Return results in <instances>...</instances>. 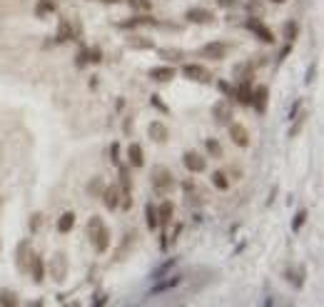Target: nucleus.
Masks as SVG:
<instances>
[{
    "mask_svg": "<svg viewBox=\"0 0 324 307\" xmlns=\"http://www.w3.org/2000/svg\"><path fill=\"white\" fill-rule=\"evenodd\" d=\"M75 38V30H73V23H70V20L68 18H60V23H57V33H55V42H60V45H62V42H70Z\"/></svg>",
    "mask_w": 324,
    "mask_h": 307,
    "instance_id": "obj_21",
    "label": "nucleus"
},
{
    "mask_svg": "<svg viewBox=\"0 0 324 307\" xmlns=\"http://www.w3.org/2000/svg\"><path fill=\"white\" fill-rule=\"evenodd\" d=\"M185 58H187V53L180 48H162L160 50V60H167V62H180Z\"/></svg>",
    "mask_w": 324,
    "mask_h": 307,
    "instance_id": "obj_27",
    "label": "nucleus"
},
{
    "mask_svg": "<svg viewBox=\"0 0 324 307\" xmlns=\"http://www.w3.org/2000/svg\"><path fill=\"white\" fill-rule=\"evenodd\" d=\"M185 20L192 25H214L217 23V15H214L210 8H202V5H194V8H187L185 10Z\"/></svg>",
    "mask_w": 324,
    "mask_h": 307,
    "instance_id": "obj_5",
    "label": "nucleus"
},
{
    "mask_svg": "<svg viewBox=\"0 0 324 307\" xmlns=\"http://www.w3.org/2000/svg\"><path fill=\"white\" fill-rule=\"evenodd\" d=\"M30 257H33V245H30V240H20V245H18V250H15V265H18L20 272H28Z\"/></svg>",
    "mask_w": 324,
    "mask_h": 307,
    "instance_id": "obj_14",
    "label": "nucleus"
},
{
    "mask_svg": "<svg viewBox=\"0 0 324 307\" xmlns=\"http://www.w3.org/2000/svg\"><path fill=\"white\" fill-rule=\"evenodd\" d=\"M107 300H110V295H107V292H97L95 295V302H90V307H105Z\"/></svg>",
    "mask_w": 324,
    "mask_h": 307,
    "instance_id": "obj_42",
    "label": "nucleus"
},
{
    "mask_svg": "<svg viewBox=\"0 0 324 307\" xmlns=\"http://www.w3.org/2000/svg\"><path fill=\"white\" fill-rule=\"evenodd\" d=\"M307 210H299L297 215H294V223H292V230L297 232V230H302V227H305V223H307Z\"/></svg>",
    "mask_w": 324,
    "mask_h": 307,
    "instance_id": "obj_36",
    "label": "nucleus"
},
{
    "mask_svg": "<svg viewBox=\"0 0 324 307\" xmlns=\"http://www.w3.org/2000/svg\"><path fill=\"white\" fill-rule=\"evenodd\" d=\"M227 55H229V45L222 40H210L200 48V58L205 60H225Z\"/></svg>",
    "mask_w": 324,
    "mask_h": 307,
    "instance_id": "obj_6",
    "label": "nucleus"
},
{
    "mask_svg": "<svg viewBox=\"0 0 324 307\" xmlns=\"http://www.w3.org/2000/svg\"><path fill=\"white\" fill-rule=\"evenodd\" d=\"M85 62H88V65H97V62H102V48H100V45L85 48Z\"/></svg>",
    "mask_w": 324,
    "mask_h": 307,
    "instance_id": "obj_31",
    "label": "nucleus"
},
{
    "mask_svg": "<svg viewBox=\"0 0 324 307\" xmlns=\"http://www.w3.org/2000/svg\"><path fill=\"white\" fill-rule=\"evenodd\" d=\"M212 118L217 125H229L234 120V113H232V102L229 100H217L212 105Z\"/></svg>",
    "mask_w": 324,
    "mask_h": 307,
    "instance_id": "obj_9",
    "label": "nucleus"
},
{
    "mask_svg": "<svg viewBox=\"0 0 324 307\" xmlns=\"http://www.w3.org/2000/svg\"><path fill=\"white\" fill-rule=\"evenodd\" d=\"M175 262H177V260L172 257V260H167V262H165V265H160V267H157V270L152 272V280H160V277H162V275H165L167 270H172V267H175Z\"/></svg>",
    "mask_w": 324,
    "mask_h": 307,
    "instance_id": "obj_37",
    "label": "nucleus"
},
{
    "mask_svg": "<svg viewBox=\"0 0 324 307\" xmlns=\"http://www.w3.org/2000/svg\"><path fill=\"white\" fill-rule=\"evenodd\" d=\"M175 75H177L175 65H155V68L147 70V78L155 80V82H172Z\"/></svg>",
    "mask_w": 324,
    "mask_h": 307,
    "instance_id": "obj_15",
    "label": "nucleus"
},
{
    "mask_svg": "<svg viewBox=\"0 0 324 307\" xmlns=\"http://www.w3.org/2000/svg\"><path fill=\"white\" fill-rule=\"evenodd\" d=\"M55 13H57V3H55V0H38V3H35V18H40V20H45V18H50Z\"/></svg>",
    "mask_w": 324,
    "mask_h": 307,
    "instance_id": "obj_22",
    "label": "nucleus"
},
{
    "mask_svg": "<svg viewBox=\"0 0 324 307\" xmlns=\"http://www.w3.org/2000/svg\"><path fill=\"white\" fill-rule=\"evenodd\" d=\"M269 3H274V5H282V3H287V0H269Z\"/></svg>",
    "mask_w": 324,
    "mask_h": 307,
    "instance_id": "obj_50",
    "label": "nucleus"
},
{
    "mask_svg": "<svg viewBox=\"0 0 324 307\" xmlns=\"http://www.w3.org/2000/svg\"><path fill=\"white\" fill-rule=\"evenodd\" d=\"M150 105H155L157 110H160V113H165V115L170 113V107H167V105L162 102V98H160V95H152V98H150Z\"/></svg>",
    "mask_w": 324,
    "mask_h": 307,
    "instance_id": "obj_40",
    "label": "nucleus"
},
{
    "mask_svg": "<svg viewBox=\"0 0 324 307\" xmlns=\"http://www.w3.org/2000/svg\"><path fill=\"white\" fill-rule=\"evenodd\" d=\"M240 105L249 107V100H252V75H242L240 78V85L234 87V95H232Z\"/></svg>",
    "mask_w": 324,
    "mask_h": 307,
    "instance_id": "obj_13",
    "label": "nucleus"
},
{
    "mask_svg": "<svg viewBox=\"0 0 324 307\" xmlns=\"http://www.w3.org/2000/svg\"><path fill=\"white\" fill-rule=\"evenodd\" d=\"M88 235H90V243H93V250H95L97 255H105L107 250H110V245H113V235H110V227H107L105 223H102L100 227L90 230Z\"/></svg>",
    "mask_w": 324,
    "mask_h": 307,
    "instance_id": "obj_3",
    "label": "nucleus"
},
{
    "mask_svg": "<svg viewBox=\"0 0 324 307\" xmlns=\"http://www.w3.org/2000/svg\"><path fill=\"white\" fill-rule=\"evenodd\" d=\"M127 45L133 48V50H152L155 42L150 40V38H142V35H133V38L127 40Z\"/></svg>",
    "mask_w": 324,
    "mask_h": 307,
    "instance_id": "obj_29",
    "label": "nucleus"
},
{
    "mask_svg": "<svg viewBox=\"0 0 324 307\" xmlns=\"http://www.w3.org/2000/svg\"><path fill=\"white\" fill-rule=\"evenodd\" d=\"M97 3H105V5H117V3H122V0H97Z\"/></svg>",
    "mask_w": 324,
    "mask_h": 307,
    "instance_id": "obj_49",
    "label": "nucleus"
},
{
    "mask_svg": "<svg viewBox=\"0 0 324 307\" xmlns=\"http://www.w3.org/2000/svg\"><path fill=\"white\" fill-rule=\"evenodd\" d=\"M150 185H152V190L157 195H167L172 187H175V175H172V170H167L165 165H155L152 172H150Z\"/></svg>",
    "mask_w": 324,
    "mask_h": 307,
    "instance_id": "obj_1",
    "label": "nucleus"
},
{
    "mask_svg": "<svg viewBox=\"0 0 324 307\" xmlns=\"http://www.w3.org/2000/svg\"><path fill=\"white\" fill-rule=\"evenodd\" d=\"M0 252H3V237H0Z\"/></svg>",
    "mask_w": 324,
    "mask_h": 307,
    "instance_id": "obj_52",
    "label": "nucleus"
},
{
    "mask_svg": "<svg viewBox=\"0 0 324 307\" xmlns=\"http://www.w3.org/2000/svg\"><path fill=\"white\" fill-rule=\"evenodd\" d=\"M75 212L73 210H68V212H62L60 215V220H57V232L60 235H68V232H73V227H75Z\"/></svg>",
    "mask_w": 324,
    "mask_h": 307,
    "instance_id": "obj_24",
    "label": "nucleus"
},
{
    "mask_svg": "<svg viewBox=\"0 0 324 307\" xmlns=\"http://www.w3.org/2000/svg\"><path fill=\"white\" fill-rule=\"evenodd\" d=\"M180 282H182V275H167V277H160V282H155L152 287H150V297L152 295H162V292H167V290H175V287H180Z\"/></svg>",
    "mask_w": 324,
    "mask_h": 307,
    "instance_id": "obj_16",
    "label": "nucleus"
},
{
    "mask_svg": "<svg viewBox=\"0 0 324 307\" xmlns=\"http://www.w3.org/2000/svg\"><path fill=\"white\" fill-rule=\"evenodd\" d=\"M130 120H133V118H125V123H122V130L127 135H130V130H133V123H130Z\"/></svg>",
    "mask_w": 324,
    "mask_h": 307,
    "instance_id": "obj_47",
    "label": "nucleus"
},
{
    "mask_svg": "<svg viewBox=\"0 0 324 307\" xmlns=\"http://www.w3.org/2000/svg\"><path fill=\"white\" fill-rule=\"evenodd\" d=\"M127 5L135 13H150L152 10V0H127Z\"/></svg>",
    "mask_w": 324,
    "mask_h": 307,
    "instance_id": "obj_34",
    "label": "nucleus"
},
{
    "mask_svg": "<svg viewBox=\"0 0 324 307\" xmlns=\"http://www.w3.org/2000/svg\"><path fill=\"white\" fill-rule=\"evenodd\" d=\"M40 225H42V212H33V215H30V223H28L30 232H38Z\"/></svg>",
    "mask_w": 324,
    "mask_h": 307,
    "instance_id": "obj_38",
    "label": "nucleus"
},
{
    "mask_svg": "<svg viewBox=\"0 0 324 307\" xmlns=\"http://www.w3.org/2000/svg\"><path fill=\"white\" fill-rule=\"evenodd\" d=\"M182 165H185L192 175H200V172L207 170V160H205V155H200V152H194V150L182 152Z\"/></svg>",
    "mask_w": 324,
    "mask_h": 307,
    "instance_id": "obj_10",
    "label": "nucleus"
},
{
    "mask_svg": "<svg viewBox=\"0 0 324 307\" xmlns=\"http://www.w3.org/2000/svg\"><path fill=\"white\" fill-rule=\"evenodd\" d=\"M65 307H80V302H70V305H65Z\"/></svg>",
    "mask_w": 324,
    "mask_h": 307,
    "instance_id": "obj_51",
    "label": "nucleus"
},
{
    "mask_svg": "<svg viewBox=\"0 0 324 307\" xmlns=\"http://www.w3.org/2000/svg\"><path fill=\"white\" fill-rule=\"evenodd\" d=\"M100 200H102V205H105L107 210H117V207H120V200H122V190H120V185H117V183L105 185V190H102V195H100Z\"/></svg>",
    "mask_w": 324,
    "mask_h": 307,
    "instance_id": "obj_12",
    "label": "nucleus"
},
{
    "mask_svg": "<svg viewBox=\"0 0 324 307\" xmlns=\"http://www.w3.org/2000/svg\"><path fill=\"white\" fill-rule=\"evenodd\" d=\"M182 190H185L187 195H190V192H194V183H190V180H185V183H182Z\"/></svg>",
    "mask_w": 324,
    "mask_h": 307,
    "instance_id": "obj_45",
    "label": "nucleus"
},
{
    "mask_svg": "<svg viewBox=\"0 0 324 307\" xmlns=\"http://www.w3.org/2000/svg\"><path fill=\"white\" fill-rule=\"evenodd\" d=\"M28 272H30V277H33V282H45V262H42V257L38 255V252H33V257H30V265H28Z\"/></svg>",
    "mask_w": 324,
    "mask_h": 307,
    "instance_id": "obj_19",
    "label": "nucleus"
},
{
    "mask_svg": "<svg viewBox=\"0 0 324 307\" xmlns=\"http://www.w3.org/2000/svg\"><path fill=\"white\" fill-rule=\"evenodd\" d=\"M267 105H269V87H267V85H257V87H252L249 107H254V113H257V115H265V113H267Z\"/></svg>",
    "mask_w": 324,
    "mask_h": 307,
    "instance_id": "obj_8",
    "label": "nucleus"
},
{
    "mask_svg": "<svg viewBox=\"0 0 324 307\" xmlns=\"http://www.w3.org/2000/svg\"><path fill=\"white\" fill-rule=\"evenodd\" d=\"M180 73H182V78H187L192 82H202V85H210L214 80L212 73L205 68V65H200V62H185L180 68Z\"/></svg>",
    "mask_w": 324,
    "mask_h": 307,
    "instance_id": "obj_4",
    "label": "nucleus"
},
{
    "mask_svg": "<svg viewBox=\"0 0 324 307\" xmlns=\"http://www.w3.org/2000/svg\"><path fill=\"white\" fill-rule=\"evenodd\" d=\"M210 180H212V187H217V190H222V192H227V190L232 187L229 175H227L225 170H214V172L210 175Z\"/></svg>",
    "mask_w": 324,
    "mask_h": 307,
    "instance_id": "obj_25",
    "label": "nucleus"
},
{
    "mask_svg": "<svg viewBox=\"0 0 324 307\" xmlns=\"http://www.w3.org/2000/svg\"><path fill=\"white\" fill-rule=\"evenodd\" d=\"M172 215H175V205H172V200H162L160 207H157V220H160V227L170 225L172 223Z\"/></svg>",
    "mask_w": 324,
    "mask_h": 307,
    "instance_id": "obj_23",
    "label": "nucleus"
},
{
    "mask_svg": "<svg viewBox=\"0 0 324 307\" xmlns=\"http://www.w3.org/2000/svg\"><path fill=\"white\" fill-rule=\"evenodd\" d=\"M145 225H147V230H150V232L160 230V220H157V207H155L152 203H147V205H145Z\"/></svg>",
    "mask_w": 324,
    "mask_h": 307,
    "instance_id": "obj_26",
    "label": "nucleus"
},
{
    "mask_svg": "<svg viewBox=\"0 0 324 307\" xmlns=\"http://www.w3.org/2000/svg\"><path fill=\"white\" fill-rule=\"evenodd\" d=\"M217 87H220V90H222V95H227L229 100H232V95H234V87L227 82V80H217Z\"/></svg>",
    "mask_w": 324,
    "mask_h": 307,
    "instance_id": "obj_41",
    "label": "nucleus"
},
{
    "mask_svg": "<svg viewBox=\"0 0 324 307\" xmlns=\"http://www.w3.org/2000/svg\"><path fill=\"white\" fill-rule=\"evenodd\" d=\"M289 53H292V42H287V45L282 48V53H279V62H282V60H285V58H287Z\"/></svg>",
    "mask_w": 324,
    "mask_h": 307,
    "instance_id": "obj_44",
    "label": "nucleus"
},
{
    "mask_svg": "<svg viewBox=\"0 0 324 307\" xmlns=\"http://www.w3.org/2000/svg\"><path fill=\"white\" fill-rule=\"evenodd\" d=\"M20 300H18V292L8 290V287H0V307H18Z\"/></svg>",
    "mask_w": 324,
    "mask_h": 307,
    "instance_id": "obj_30",
    "label": "nucleus"
},
{
    "mask_svg": "<svg viewBox=\"0 0 324 307\" xmlns=\"http://www.w3.org/2000/svg\"><path fill=\"white\" fill-rule=\"evenodd\" d=\"M145 165V152L140 143H130L127 145V167H142Z\"/></svg>",
    "mask_w": 324,
    "mask_h": 307,
    "instance_id": "obj_20",
    "label": "nucleus"
},
{
    "mask_svg": "<svg viewBox=\"0 0 324 307\" xmlns=\"http://www.w3.org/2000/svg\"><path fill=\"white\" fill-rule=\"evenodd\" d=\"M147 135L152 138L155 143H160V145H162V143H167V140H170V127H167L162 120H152V123L147 125Z\"/></svg>",
    "mask_w": 324,
    "mask_h": 307,
    "instance_id": "obj_18",
    "label": "nucleus"
},
{
    "mask_svg": "<svg viewBox=\"0 0 324 307\" xmlns=\"http://www.w3.org/2000/svg\"><path fill=\"white\" fill-rule=\"evenodd\" d=\"M120 167V190L122 195H133V180H130V167L127 165H117Z\"/></svg>",
    "mask_w": 324,
    "mask_h": 307,
    "instance_id": "obj_28",
    "label": "nucleus"
},
{
    "mask_svg": "<svg viewBox=\"0 0 324 307\" xmlns=\"http://www.w3.org/2000/svg\"><path fill=\"white\" fill-rule=\"evenodd\" d=\"M299 105H302V100H297V102H294V107L289 110V120H294V118H297V110H299Z\"/></svg>",
    "mask_w": 324,
    "mask_h": 307,
    "instance_id": "obj_46",
    "label": "nucleus"
},
{
    "mask_svg": "<svg viewBox=\"0 0 324 307\" xmlns=\"http://www.w3.org/2000/svg\"><path fill=\"white\" fill-rule=\"evenodd\" d=\"M297 35H299V23H297V20H287V23H285V40L294 45Z\"/></svg>",
    "mask_w": 324,
    "mask_h": 307,
    "instance_id": "obj_32",
    "label": "nucleus"
},
{
    "mask_svg": "<svg viewBox=\"0 0 324 307\" xmlns=\"http://www.w3.org/2000/svg\"><path fill=\"white\" fill-rule=\"evenodd\" d=\"M312 80H314V65H309V70H307V80H305V82L309 85Z\"/></svg>",
    "mask_w": 324,
    "mask_h": 307,
    "instance_id": "obj_48",
    "label": "nucleus"
},
{
    "mask_svg": "<svg viewBox=\"0 0 324 307\" xmlns=\"http://www.w3.org/2000/svg\"><path fill=\"white\" fill-rule=\"evenodd\" d=\"M155 25H160V20H157L155 15H150V13H137V15H133V18L122 20V23H117V28H122V30H135V28H155Z\"/></svg>",
    "mask_w": 324,
    "mask_h": 307,
    "instance_id": "obj_7",
    "label": "nucleus"
},
{
    "mask_svg": "<svg viewBox=\"0 0 324 307\" xmlns=\"http://www.w3.org/2000/svg\"><path fill=\"white\" fill-rule=\"evenodd\" d=\"M102 190H105V183H102V178H93V180L88 183V195H93V197H100V195H102Z\"/></svg>",
    "mask_w": 324,
    "mask_h": 307,
    "instance_id": "obj_35",
    "label": "nucleus"
},
{
    "mask_svg": "<svg viewBox=\"0 0 324 307\" xmlns=\"http://www.w3.org/2000/svg\"><path fill=\"white\" fill-rule=\"evenodd\" d=\"M217 5L225 10H234V8H240V0H217Z\"/></svg>",
    "mask_w": 324,
    "mask_h": 307,
    "instance_id": "obj_43",
    "label": "nucleus"
},
{
    "mask_svg": "<svg viewBox=\"0 0 324 307\" xmlns=\"http://www.w3.org/2000/svg\"><path fill=\"white\" fill-rule=\"evenodd\" d=\"M227 133H229V140H232L237 147H249L252 138H249V130H247L242 123H229V125H227Z\"/></svg>",
    "mask_w": 324,
    "mask_h": 307,
    "instance_id": "obj_11",
    "label": "nucleus"
},
{
    "mask_svg": "<svg viewBox=\"0 0 324 307\" xmlns=\"http://www.w3.org/2000/svg\"><path fill=\"white\" fill-rule=\"evenodd\" d=\"M205 150L210 152V155L217 160V158H222V145H220V140L217 138H207L205 140Z\"/></svg>",
    "mask_w": 324,
    "mask_h": 307,
    "instance_id": "obj_33",
    "label": "nucleus"
},
{
    "mask_svg": "<svg viewBox=\"0 0 324 307\" xmlns=\"http://www.w3.org/2000/svg\"><path fill=\"white\" fill-rule=\"evenodd\" d=\"M245 28L259 40V42H265V45H274V33L267 28V23H265V20L262 18H257V15H249L247 20H245Z\"/></svg>",
    "mask_w": 324,
    "mask_h": 307,
    "instance_id": "obj_2",
    "label": "nucleus"
},
{
    "mask_svg": "<svg viewBox=\"0 0 324 307\" xmlns=\"http://www.w3.org/2000/svg\"><path fill=\"white\" fill-rule=\"evenodd\" d=\"M50 275H53V280H65V275H68V255L65 252H55L53 255Z\"/></svg>",
    "mask_w": 324,
    "mask_h": 307,
    "instance_id": "obj_17",
    "label": "nucleus"
},
{
    "mask_svg": "<svg viewBox=\"0 0 324 307\" xmlns=\"http://www.w3.org/2000/svg\"><path fill=\"white\" fill-rule=\"evenodd\" d=\"M110 160H113V165H122V160H120V143L110 145Z\"/></svg>",
    "mask_w": 324,
    "mask_h": 307,
    "instance_id": "obj_39",
    "label": "nucleus"
}]
</instances>
